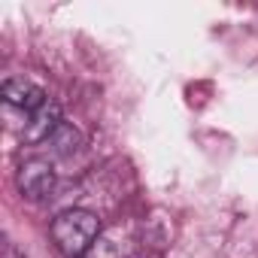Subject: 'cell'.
Instances as JSON below:
<instances>
[{"instance_id":"7a4b0ae2","label":"cell","mask_w":258,"mask_h":258,"mask_svg":"<svg viewBox=\"0 0 258 258\" xmlns=\"http://www.w3.org/2000/svg\"><path fill=\"white\" fill-rule=\"evenodd\" d=\"M16 182H19V191L28 201H46L55 191L58 173H55L49 158H28V161H22V167L16 173Z\"/></svg>"},{"instance_id":"6da1fadb","label":"cell","mask_w":258,"mask_h":258,"mask_svg":"<svg viewBox=\"0 0 258 258\" xmlns=\"http://www.w3.org/2000/svg\"><path fill=\"white\" fill-rule=\"evenodd\" d=\"M49 231H52L55 246H58L67 258H79V255H85V252L94 246V240L100 237V219H97L91 210L73 207V210L58 213V216L52 219Z\"/></svg>"},{"instance_id":"3957f363","label":"cell","mask_w":258,"mask_h":258,"mask_svg":"<svg viewBox=\"0 0 258 258\" xmlns=\"http://www.w3.org/2000/svg\"><path fill=\"white\" fill-rule=\"evenodd\" d=\"M4 100H7L10 106L22 109L25 115H31V112H37L40 106H46L49 94H46L40 85H34V82L16 76V79H7V82H4Z\"/></svg>"},{"instance_id":"277c9868","label":"cell","mask_w":258,"mask_h":258,"mask_svg":"<svg viewBox=\"0 0 258 258\" xmlns=\"http://www.w3.org/2000/svg\"><path fill=\"white\" fill-rule=\"evenodd\" d=\"M61 124H64V121H61V106H58L55 100H46V106H40L37 112H31L28 121H25V143L52 140Z\"/></svg>"}]
</instances>
